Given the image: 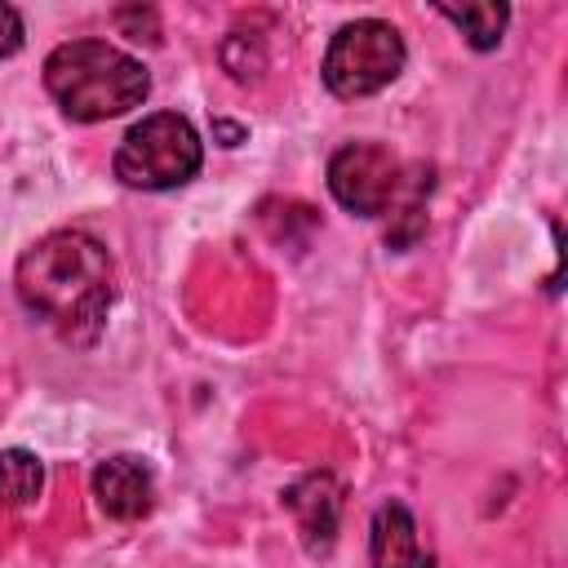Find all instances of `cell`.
<instances>
[{
    "mask_svg": "<svg viewBox=\"0 0 568 568\" xmlns=\"http://www.w3.org/2000/svg\"><path fill=\"white\" fill-rule=\"evenodd\" d=\"M18 297L62 342L89 346L111 311V253L84 231H53L18 257Z\"/></svg>",
    "mask_w": 568,
    "mask_h": 568,
    "instance_id": "obj_1",
    "label": "cell"
},
{
    "mask_svg": "<svg viewBox=\"0 0 568 568\" xmlns=\"http://www.w3.org/2000/svg\"><path fill=\"white\" fill-rule=\"evenodd\" d=\"M44 89L53 93L62 115L98 124L142 106L151 75L133 53L106 40H67L44 58Z\"/></svg>",
    "mask_w": 568,
    "mask_h": 568,
    "instance_id": "obj_2",
    "label": "cell"
},
{
    "mask_svg": "<svg viewBox=\"0 0 568 568\" xmlns=\"http://www.w3.org/2000/svg\"><path fill=\"white\" fill-rule=\"evenodd\" d=\"M204 164L200 133L178 111H155L138 120L115 146V178L133 191H173L191 182Z\"/></svg>",
    "mask_w": 568,
    "mask_h": 568,
    "instance_id": "obj_3",
    "label": "cell"
},
{
    "mask_svg": "<svg viewBox=\"0 0 568 568\" xmlns=\"http://www.w3.org/2000/svg\"><path fill=\"white\" fill-rule=\"evenodd\" d=\"M404 40L382 18L346 22L324 53V84L337 98H368L404 71Z\"/></svg>",
    "mask_w": 568,
    "mask_h": 568,
    "instance_id": "obj_4",
    "label": "cell"
},
{
    "mask_svg": "<svg viewBox=\"0 0 568 568\" xmlns=\"http://www.w3.org/2000/svg\"><path fill=\"white\" fill-rule=\"evenodd\" d=\"M399 160L377 142H351L328 160V191L342 209L377 217L399 195Z\"/></svg>",
    "mask_w": 568,
    "mask_h": 568,
    "instance_id": "obj_5",
    "label": "cell"
},
{
    "mask_svg": "<svg viewBox=\"0 0 568 568\" xmlns=\"http://www.w3.org/2000/svg\"><path fill=\"white\" fill-rule=\"evenodd\" d=\"M284 506L293 510L302 541L311 555H328L333 537H337V519H342V488L328 470H311L302 479H293L284 488Z\"/></svg>",
    "mask_w": 568,
    "mask_h": 568,
    "instance_id": "obj_6",
    "label": "cell"
},
{
    "mask_svg": "<svg viewBox=\"0 0 568 568\" xmlns=\"http://www.w3.org/2000/svg\"><path fill=\"white\" fill-rule=\"evenodd\" d=\"M93 497L102 506L106 519H142L151 510V497H155V479H151V466L142 457H106L98 462L93 470Z\"/></svg>",
    "mask_w": 568,
    "mask_h": 568,
    "instance_id": "obj_7",
    "label": "cell"
},
{
    "mask_svg": "<svg viewBox=\"0 0 568 568\" xmlns=\"http://www.w3.org/2000/svg\"><path fill=\"white\" fill-rule=\"evenodd\" d=\"M373 568H422L417 550V524L399 501H382L373 515V537H368Z\"/></svg>",
    "mask_w": 568,
    "mask_h": 568,
    "instance_id": "obj_8",
    "label": "cell"
},
{
    "mask_svg": "<svg viewBox=\"0 0 568 568\" xmlns=\"http://www.w3.org/2000/svg\"><path fill=\"white\" fill-rule=\"evenodd\" d=\"M44 488V466L27 448H0V501L4 506H31Z\"/></svg>",
    "mask_w": 568,
    "mask_h": 568,
    "instance_id": "obj_9",
    "label": "cell"
},
{
    "mask_svg": "<svg viewBox=\"0 0 568 568\" xmlns=\"http://www.w3.org/2000/svg\"><path fill=\"white\" fill-rule=\"evenodd\" d=\"M439 13L448 18V22H457L462 27V36L475 44V49H497V40H501V31H506V22H510V9L506 4H493V0H484V4H439Z\"/></svg>",
    "mask_w": 568,
    "mask_h": 568,
    "instance_id": "obj_10",
    "label": "cell"
},
{
    "mask_svg": "<svg viewBox=\"0 0 568 568\" xmlns=\"http://www.w3.org/2000/svg\"><path fill=\"white\" fill-rule=\"evenodd\" d=\"M18 44H22V13L13 4H0V58L18 53Z\"/></svg>",
    "mask_w": 568,
    "mask_h": 568,
    "instance_id": "obj_11",
    "label": "cell"
},
{
    "mask_svg": "<svg viewBox=\"0 0 568 568\" xmlns=\"http://www.w3.org/2000/svg\"><path fill=\"white\" fill-rule=\"evenodd\" d=\"M213 133L222 138V146H235V142L244 138V129H240V124H226V120H217V124H213Z\"/></svg>",
    "mask_w": 568,
    "mask_h": 568,
    "instance_id": "obj_12",
    "label": "cell"
},
{
    "mask_svg": "<svg viewBox=\"0 0 568 568\" xmlns=\"http://www.w3.org/2000/svg\"><path fill=\"white\" fill-rule=\"evenodd\" d=\"M422 568H435V564H430V559H422Z\"/></svg>",
    "mask_w": 568,
    "mask_h": 568,
    "instance_id": "obj_13",
    "label": "cell"
}]
</instances>
